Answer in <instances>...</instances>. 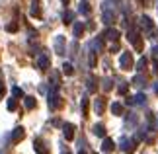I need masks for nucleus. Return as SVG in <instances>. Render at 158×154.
Wrapping results in <instances>:
<instances>
[{
	"label": "nucleus",
	"instance_id": "obj_5",
	"mask_svg": "<svg viewBox=\"0 0 158 154\" xmlns=\"http://www.w3.org/2000/svg\"><path fill=\"white\" fill-rule=\"evenodd\" d=\"M121 150H123V152H133V140L123 139V140H121Z\"/></svg>",
	"mask_w": 158,
	"mask_h": 154
},
{
	"label": "nucleus",
	"instance_id": "obj_17",
	"mask_svg": "<svg viewBox=\"0 0 158 154\" xmlns=\"http://www.w3.org/2000/svg\"><path fill=\"white\" fill-rule=\"evenodd\" d=\"M144 66H147V59L143 57L141 60H139V65H137V70H141V72H143V70H144Z\"/></svg>",
	"mask_w": 158,
	"mask_h": 154
},
{
	"label": "nucleus",
	"instance_id": "obj_15",
	"mask_svg": "<svg viewBox=\"0 0 158 154\" xmlns=\"http://www.w3.org/2000/svg\"><path fill=\"white\" fill-rule=\"evenodd\" d=\"M78 12H80V14H90L88 4H86V2H82V4H80V8H78Z\"/></svg>",
	"mask_w": 158,
	"mask_h": 154
},
{
	"label": "nucleus",
	"instance_id": "obj_18",
	"mask_svg": "<svg viewBox=\"0 0 158 154\" xmlns=\"http://www.w3.org/2000/svg\"><path fill=\"white\" fill-rule=\"evenodd\" d=\"M35 146H37L35 150H37L39 154H45V152H47V150H45V146H41V140H35Z\"/></svg>",
	"mask_w": 158,
	"mask_h": 154
},
{
	"label": "nucleus",
	"instance_id": "obj_26",
	"mask_svg": "<svg viewBox=\"0 0 158 154\" xmlns=\"http://www.w3.org/2000/svg\"><path fill=\"white\" fill-rule=\"evenodd\" d=\"M14 107H16V102L10 100V102H8V109H14Z\"/></svg>",
	"mask_w": 158,
	"mask_h": 154
},
{
	"label": "nucleus",
	"instance_id": "obj_28",
	"mask_svg": "<svg viewBox=\"0 0 158 154\" xmlns=\"http://www.w3.org/2000/svg\"><path fill=\"white\" fill-rule=\"evenodd\" d=\"M63 4H69V0H63Z\"/></svg>",
	"mask_w": 158,
	"mask_h": 154
},
{
	"label": "nucleus",
	"instance_id": "obj_12",
	"mask_svg": "<svg viewBox=\"0 0 158 154\" xmlns=\"http://www.w3.org/2000/svg\"><path fill=\"white\" fill-rule=\"evenodd\" d=\"M111 111H113V115H121V113H123V106H121V103H113Z\"/></svg>",
	"mask_w": 158,
	"mask_h": 154
},
{
	"label": "nucleus",
	"instance_id": "obj_14",
	"mask_svg": "<svg viewBox=\"0 0 158 154\" xmlns=\"http://www.w3.org/2000/svg\"><path fill=\"white\" fill-rule=\"evenodd\" d=\"M94 133L98 135V137H104V135H106V129H104V125H96V127H94Z\"/></svg>",
	"mask_w": 158,
	"mask_h": 154
},
{
	"label": "nucleus",
	"instance_id": "obj_1",
	"mask_svg": "<svg viewBox=\"0 0 158 154\" xmlns=\"http://www.w3.org/2000/svg\"><path fill=\"white\" fill-rule=\"evenodd\" d=\"M119 65H121V69H131L133 66V55L131 53H123L121 55V59H119Z\"/></svg>",
	"mask_w": 158,
	"mask_h": 154
},
{
	"label": "nucleus",
	"instance_id": "obj_6",
	"mask_svg": "<svg viewBox=\"0 0 158 154\" xmlns=\"http://www.w3.org/2000/svg\"><path fill=\"white\" fill-rule=\"evenodd\" d=\"M104 37H107L109 41H117L119 39V31H117V29H107Z\"/></svg>",
	"mask_w": 158,
	"mask_h": 154
},
{
	"label": "nucleus",
	"instance_id": "obj_19",
	"mask_svg": "<svg viewBox=\"0 0 158 154\" xmlns=\"http://www.w3.org/2000/svg\"><path fill=\"white\" fill-rule=\"evenodd\" d=\"M63 70H64V74H72V65L66 63V65L63 66Z\"/></svg>",
	"mask_w": 158,
	"mask_h": 154
},
{
	"label": "nucleus",
	"instance_id": "obj_16",
	"mask_svg": "<svg viewBox=\"0 0 158 154\" xmlns=\"http://www.w3.org/2000/svg\"><path fill=\"white\" fill-rule=\"evenodd\" d=\"M26 107L27 109H33L35 107V100H33V98H26Z\"/></svg>",
	"mask_w": 158,
	"mask_h": 154
},
{
	"label": "nucleus",
	"instance_id": "obj_7",
	"mask_svg": "<svg viewBox=\"0 0 158 154\" xmlns=\"http://www.w3.org/2000/svg\"><path fill=\"white\" fill-rule=\"evenodd\" d=\"M147 102V98H144V94H139V96H133L131 100H129V103H133V106H135V103H139V106H143V103Z\"/></svg>",
	"mask_w": 158,
	"mask_h": 154
},
{
	"label": "nucleus",
	"instance_id": "obj_4",
	"mask_svg": "<svg viewBox=\"0 0 158 154\" xmlns=\"http://www.w3.org/2000/svg\"><path fill=\"white\" fill-rule=\"evenodd\" d=\"M10 139H12V143H18V140H22L23 139V129H14V133L10 135Z\"/></svg>",
	"mask_w": 158,
	"mask_h": 154
},
{
	"label": "nucleus",
	"instance_id": "obj_24",
	"mask_svg": "<svg viewBox=\"0 0 158 154\" xmlns=\"http://www.w3.org/2000/svg\"><path fill=\"white\" fill-rule=\"evenodd\" d=\"M6 29H8V31H16L18 26H16V23H8V27H6Z\"/></svg>",
	"mask_w": 158,
	"mask_h": 154
},
{
	"label": "nucleus",
	"instance_id": "obj_3",
	"mask_svg": "<svg viewBox=\"0 0 158 154\" xmlns=\"http://www.w3.org/2000/svg\"><path fill=\"white\" fill-rule=\"evenodd\" d=\"M63 129H64V139H66V140H72V139H74V131H76V129H74V125L66 123V125H64Z\"/></svg>",
	"mask_w": 158,
	"mask_h": 154
},
{
	"label": "nucleus",
	"instance_id": "obj_11",
	"mask_svg": "<svg viewBox=\"0 0 158 154\" xmlns=\"http://www.w3.org/2000/svg\"><path fill=\"white\" fill-rule=\"evenodd\" d=\"M82 31H84V26H82L80 22H76V23H74V37H80Z\"/></svg>",
	"mask_w": 158,
	"mask_h": 154
},
{
	"label": "nucleus",
	"instance_id": "obj_2",
	"mask_svg": "<svg viewBox=\"0 0 158 154\" xmlns=\"http://www.w3.org/2000/svg\"><path fill=\"white\" fill-rule=\"evenodd\" d=\"M60 98L57 96V92H55V86H53V90H51V94H49V107L51 109H57L59 106H60Z\"/></svg>",
	"mask_w": 158,
	"mask_h": 154
},
{
	"label": "nucleus",
	"instance_id": "obj_8",
	"mask_svg": "<svg viewBox=\"0 0 158 154\" xmlns=\"http://www.w3.org/2000/svg\"><path fill=\"white\" fill-rule=\"evenodd\" d=\"M37 65L41 66V69H49V57H47V55H39Z\"/></svg>",
	"mask_w": 158,
	"mask_h": 154
},
{
	"label": "nucleus",
	"instance_id": "obj_9",
	"mask_svg": "<svg viewBox=\"0 0 158 154\" xmlns=\"http://www.w3.org/2000/svg\"><path fill=\"white\" fill-rule=\"evenodd\" d=\"M141 26H143L144 29H148V31L152 29V22H150L148 16H143V18H141Z\"/></svg>",
	"mask_w": 158,
	"mask_h": 154
},
{
	"label": "nucleus",
	"instance_id": "obj_13",
	"mask_svg": "<svg viewBox=\"0 0 158 154\" xmlns=\"http://www.w3.org/2000/svg\"><path fill=\"white\" fill-rule=\"evenodd\" d=\"M104 98H98V100H96V111H98V113H102V111H104Z\"/></svg>",
	"mask_w": 158,
	"mask_h": 154
},
{
	"label": "nucleus",
	"instance_id": "obj_25",
	"mask_svg": "<svg viewBox=\"0 0 158 154\" xmlns=\"http://www.w3.org/2000/svg\"><path fill=\"white\" fill-rule=\"evenodd\" d=\"M12 92H14V96H18V98H22V96H23L20 88H14V90H12Z\"/></svg>",
	"mask_w": 158,
	"mask_h": 154
},
{
	"label": "nucleus",
	"instance_id": "obj_23",
	"mask_svg": "<svg viewBox=\"0 0 158 154\" xmlns=\"http://www.w3.org/2000/svg\"><path fill=\"white\" fill-rule=\"evenodd\" d=\"M127 90H129V88H127V84H123V86H119V88H117L119 94H127Z\"/></svg>",
	"mask_w": 158,
	"mask_h": 154
},
{
	"label": "nucleus",
	"instance_id": "obj_22",
	"mask_svg": "<svg viewBox=\"0 0 158 154\" xmlns=\"http://www.w3.org/2000/svg\"><path fill=\"white\" fill-rule=\"evenodd\" d=\"M72 18H74V14H72V12H66V14H64V22L69 23V22L72 20Z\"/></svg>",
	"mask_w": 158,
	"mask_h": 154
},
{
	"label": "nucleus",
	"instance_id": "obj_27",
	"mask_svg": "<svg viewBox=\"0 0 158 154\" xmlns=\"http://www.w3.org/2000/svg\"><path fill=\"white\" fill-rule=\"evenodd\" d=\"M154 90H156V94H158V84H156V86H154Z\"/></svg>",
	"mask_w": 158,
	"mask_h": 154
},
{
	"label": "nucleus",
	"instance_id": "obj_21",
	"mask_svg": "<svg viewBox=\"0 0 158 154\" xmlns=\"http://www.w3.org/2000/svg\"><path fill=\"white\" fill-rule=\"evenodd\" d=\"M104 90H106V92L111 90V80H104Z\"/></svg>",
	"mask_w": 158,
	"mask_h": 154
},
{
	"label": "nucleus",
	"instance_id": "obj_10",
	"mask_svg": "<svg viewBox=\"0 0 158 154\" xmlns=\"http://www.w3.org/2000/svg\"><path fill=\"white\" fill-rule=\"evenodd\" d=\"M102 150H104V152H111L113 150V143L109 139H106L104 143H102Z\"/></svg>",
	"mask_w": 158,
	"mask_h": 154
},
{
	"label": "nucleus",
	"instance_id": "obj_20",
	"mask_svg": "<svg viewBox=\"0 0 158 154\" xmlns=\"http://www.w3.org/2000/svg\"><path fill=\"white\" fill-rule=\"evenodd\" d=\"M133 84H137V86H144V78H143V76H139V78L133 80Z\"/></svg>",
	"mask_w": 158,
	"mask_h": 154
}]
</instances>
